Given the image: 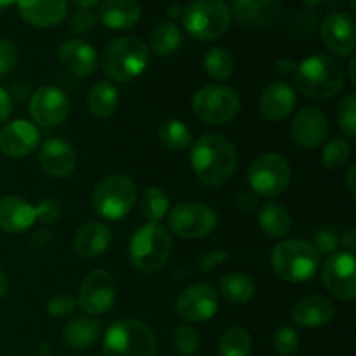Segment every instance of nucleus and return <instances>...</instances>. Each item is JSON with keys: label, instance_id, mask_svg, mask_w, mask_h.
<instances>
[{"label": "nucleus", "instance_id": "obj_33", "mask_svg": "<svg viewBox=\"0 0 356 356\" xmlns=\"http://www.w3.org/2000/svg\"><path fill=\"white\" fill-rule=\"evenodd\" d=\"M252 339L242 327H229L219 341V356H249Z\"/></svg>", "mask_w": 356, "mask_h": 356}, {"label": "nucleus", "instance_id": "obj_3", "mask_svg": "<svg viewBox=\"0 0 356 356\" xmlns=\"http://www.w3.org/2000/svg\"><path fill=\"white\" fill-rule=\"evenodd\" d=\"M149 63V52L145 42L138 37H120L111 40L104 47L103 65L104 73L113 82H131L143 75Z\"/></svg>", "mask_w": 356, "mask_h": 356}, {"label": "nucleus", "instance_id": "obj_36", "mask_svg": "<svg viewBox=\"0 0 356 356\" xmlns=\"http://www.w3.org/2000/svg\"><path fill=\"white\" fill-rule=\"evenodd\" d=\"M169 197L162 188H149L143 193L139 209H141L143 218L148 222H156L167 214L169 211Z\"/></svg>", "mask_w": 356, "mask_h": 356}, {"label": "nucleus", "instance_id": "obj_15", "mask_svg": "<svg viewBox=\"0 0 356 356\" xmlns=\"http://www.w3.org/2000/svg\"><path fill=\"white\" fill-rule=\"evenodd\" d=\"M219 296L212 285L195 284L184 289L176 301V312L186 322H207L218 313Z\"/></svg>", "mask_w": 356, "mask_h": 356}, {"label": "nucleus", "instance_id": "obj_34", "mask_svg": "<svg viewBox=\"0 0 356 356\" xmlns=\"http://www.w3.org/2000/svg\"><path fill=\"white\" fill-rule=\"evenodd\" d=\"M233 68H235L233 56L226 49L214 47L204 56V70L211 79L218 80V82L228 80L232 76Z\"/></svg>", "mask_w": 356, "mask_h": 356}, {"label": "nucleus", "instance_id": "obj_41", "mask_svg": "<svg viewBox=\"0 0 356 356\" xmlns=\"http://www.w3.org/2000/svg\"><path fill=\"white\" fill-rule=\"evenodd\" d=\"M275 350H277L278 355L282 356H291L298 351L299 348V336L292 327L282 325L280 329L275 334Z\"/></svg>", "mask_w": 356, "mask_h": 356}, {"label": "nucleus", "instance_id": "obj_42", "mask_svg": "<svg viewBox=\"0 0 356 356\" xmlns=\"http://www.w3.org/2000/svg\"><path fill=\"white\" fill-rule=\"evenodd\" d=\"M76 299H73L70 294H59L54 296L52 299H49L47 302V313L54 318H63V316H68L75 312L76 308Z\"/></svg>", "mask_w": 356, "mask_h": 356}, {"label": "nucleus", "instance_id": "obj_37", "mask_svg": "<svg viewBox=\"0 0 356 356\" xmlns=\"http://www.w3.org/2000/svg\"><path fill=\"white\" fill-rule=\"evenodd\" d=\"M351 145L348 139L336 138L325 145L322 152V163L329 170H339L350 162Z\"/></svg>", "mask_w": 356, "mask_h": 356}, {"label": "nucleus", "instance_id": "obj_10", "mask_svg": "<svg viewBox=\"0 0 356 356\" xmlns=\"http://www.w3.org/2000/svg\"><path fill=\"white\" fill-rule=\"evenodd\" d=\"M242 101L238 92L226 86H205L195 94L193 111L198 120L209 125H221L238 115Z\"/></svg>", "mask_w": 356, "mask_h": 356}, {"label": "nucleus", "instance_id": "obj_58", "mask_svg": "<svg viewBox=\"0 0 356 356\" xmlns=\"http://www.w3.org/2000/svg\"><path fill=\"white\" fill-rule=\"evenodd\" d=\"M40 350H42V353H44V356H52V350L51 348H49V344L45 343H42V346H40Z\"/></svg>", "mask_w": 356, "mask_h": 356}, {"label": "nucleus", "instance_id": "obj_49", "mask_svg": "<svg viewBox=\"0 0 356 356\" xmlns=\"http://www.w3.org/2000/svg\"><path fill=\"white\" fill-rule=\"evenodd\" d=\"M13 113V99L3 87H0V124L7 120Z\"/></svg>", "mask_w": 356, "mask_h": 356}, {"label": "nucleus", "instance_id": "obj_60", "mask_svg": "<svg viewBox=\"0 0 356 356\" xmlns=\"http://www.w3.org/2000/svg\"><path fill=\"white\" fill-rule=\"evenodd\" d=\"M13 3H16V0H0V10L7 9V7L13 6Z\"/></svg>", "mask_w": 356, "mask_h": 356}, {"label": "nucleus", "instance_id": "obj_6", "mask_svg": "<svg viewBox=\"0 0 356 356\" xmlns=\"http://www.w3.org/2000/svg\"><path fill=\"white\" fill-rule=\"evenodd\" d=\"M172 254V238L159 222H146L134 232L129 242L131 263L145 273L163 268Z\"/></svg>", "mask_w": 356, "mask_h": 356}, {"label": "nucleus", "instance_id": "obj_1", "mask_svg": "<svg viewBox=\"0 0 356 356\" xmlns=\"http://www.w3.org/2000/svg\"><path fill=\"white\" fill-rule=\"evenodd\" d=\"M191 165L198 179L207 186H222L236 169V149L232 141L219 134H205L193 143Z\"/></svg>", "mask_w": 356, "mask_h": 356}, {"label": "nucleus", "instance_id": "obj_29", "mask_svg": "<svg viewBox=\"0 0 356 356\" xmlns=\"http://www.w3.org/2000/svg\"><path fill=\"white\" fill-rule=\"evenodd\" d=\"M118 104H120L118 89L106 80H99L97 83H94L87 96V108L97 118L111 117L117 111Z\"/></svg>", "mask_w": 356, "mask_h": 356}, {"label": "nucleus", "instance_id": "obj_18", "mask_svg": "<svg viewBox=\"0 0 356 356\" xmlns=\"http://www.w3.org/2000/svg\"><path fill=\"white\" fill-rule=\"evenodd\" d=\"M40 143V132L31 122L14 120L0 129V153L10 159H23L33 153Z\"/></svg>", "mask_w": 356, "mask_h": 356}, {"label": "nucleus", "instance_id": "obj_21", "mask_svg": "<svg viewBox=\"0 0 356 356\" xmlns=\"http://www.w3.org/2000/svg\"><path fill=\"white\" fill-rule=\"evenodd\" d=\"M19 16L37 28H52L68 14V0H16Z\"/></svg>", "mask_w": 356, "mask_h": 356}, {"label": "nucleus", "instance_id": "obj_53", "mask_svg": "<svg viewBox=\"0 0 356 356\" xmlns=\"http://www.w3.org/2000/svg\"><path fill=\"white\" fill-rule=\"evenodd\" d=\"M355 174H356V169L355 167H351L350 170H348V176H346V183H348V188H350V193L351 197L356 198V188H355Z\"/></svg>", "mask_w": 356, "mask_h": 356}, {"label": "nucleus", "instance_id": "obj_31", "mask_svg": "<svg viewBox=\"0 0 356 356\" xmlns=\"http://www.w3.org/2000/svg\"><path fill=\"white\" fill-rule=\"evenodd\" d=\"M219 292L228 302L236 306L247 305L254 298L256 285L247 275L243 273H229L226 275L219 285Z\"/></svg>", "mask_w": 356, "mask_h": 356}, {"label": "nucleus", "instance_id": "obj_13", "mask_svg": "<svg viewBox=\"0 0 356 356\" xmlns=\"http://www.w3.org/2000/svg\"><path fill=\"white\" fill-rule=\"evenodd\" d=\"M322 282L327 291L337 299L351 301L356 298V259L355 254L334 252L322 268Z\"/></svg>", "mask_w": 356, "mask_h": 356}, {"label": "nucleus", "instance_id": "obj_56", "mask_svg": "<svg viewBox=\"0 0 356 356\" xmlns=\"http://www.w3.org/2000/svg\"><path fill=\"white\" fill-rule=\"evenodd\" d=\"M183 14H184V9H181L179 6H170L169 7V16L172 17H181V19H183Z\"/></svg>", "mask_w": 356, "mask_h": 356}, {"label": "nucleus", "instance_id": "obj_50", "mask_svg": "<svg viewBox=\"0 0 356 356\" xmlns=\"http://www.w3.org/2000/svg\"><path fill=\"white\" fill-rule=\"evenodd\" d=\"M52 233L47 232V229H38V232L31 233L30 235V245L33 249H44L47 243H51Z\"/></svg>", "mask_w": 356, "mask_h": 356}, {"label": "nucleus", "instance_id": "obj_40", "mask_svg": "<svg viewBox=\"0 0 356 356\" xmlns=\"http://www.w3.org/2000/svg\"><path fill=\"white\" fill-rule=\"evenodd\" d=\"M174 348L183 356H191L198 350V334L193 327L179 325L174 332Z\"/></svg>", "mask_w": 356, "mask_h": 356}, {"label": "nucleus", "instance_id": "obj_17", "mask_svg": "<svg viewBox=\"0 0 356 356\" xmlns=\"http://www.w3.org/2000/svg\"><path fill=\"white\" fill-rule=\"evenodd\" d=\"M323 45L332 54L346 58L356 47V24L353 16L346 13H332L325 16L320 26Z\"/></svg>", "mask_w": 356, "mask_h": 356}, {"label": "nucleus", "instance_id": "obj_43", "mask_svg": "<svg viewBox=\"0 0 356 356\" xmlns=\"http://www.w3.org/2000/svg\"><path fill=\"white\" fill-rule=\"evenodd\" d=\"M313 247H315L318 254L322 252V254H327V256H330V254L336 252L337 247H339V233H337L334 228L320 229V232L315 235V245Z\"/></svg>", "mask_w": 356, "mask_h": 356}, {"label": "nucleus", "instance_id": "obj_45", "mask_svg": "<svg viewBox=\"0 0 356 356\" xmlns=\"http://www.w3.org/2000/svg\"><path fill=\"white\" fill-rule=\"evenodd\" d=\"M17 49L7 38H0V76H6L16 68Z\"/></svg>", "mask_w": 356, "mask_h": 356}, {"label": "nucleus", "instance_id": "obj_12", "mask_svg": "<svg viewBox=\"0 0 356 356\" xmlns=\"http://www.w3.org/2000/svg\"><path fill=\"white\" fill-rule=\"evenodd\" d=\"M115 298L117 287L113 277L104 270H92L80 285L76 305L89 316H97L110 312Z\"/></svg>", "mask_w": 356, "mask_h": 356}, {"label": "nucleus", "instance_id": "obj_30", "mask_svg": "<svg viewBox=\"0 0 356 356\" xmlns=\"http://www.w3.org/2000/svg\"><path fill=\"white\" fill-rule=\"evenodd\" d=\"M257 221H259L261 229L270 238H284L292 228V218L289 211L284 205L275 204V202H268L259 209Z\"/></svg>", "mask_w": 356, "mask_h": 356}, {"label": "nucleus", "instance_id": "obj_28", "mask_svg": "<svg viewBox=\"0 0 356 356\" xmlns=\"http://www.w3.org/2000/svg\"><path fill=\"white\" fill-rule=\"evenodd\" d=\"M101 336V323L92 316H79L66 323L63 330V339L68 346L75 350H86L96 344V341Z\"/></svg>", "mask_w": 356, "mask_h": 356}, {"label": "nucleus", "instance_id": "obj_14", "mask_svg": "<svg viewBox=\"0 0 356 356\" xmlns=\"http://www.w3.org/2000/svg\"><path fill=\"white\" fill-rule=\"evenodd\" d=\"M30 117L42 127H56L70 115V99L59 87H40L28 104Z\"/></svg>", "mask_w": 356, "mask_h": 356}, {"label": "nucleus", "instance_id": "obj_19", "mask_svg": "<svg viewBox=\"0 0 356 356\" xmlns=\"http://www.w3.org/2000/svg\"><path fill=\"white\" fill-rule=\"evenodd\" d=\"M38 162L42 169L52 177L72 176L76 167V153L68 141L59 138H51L42 145L38 152Z\"/></svg>", "mask_w": 356, "mask_h": 356}, {"label": "nucleus", "instance_id": "obj_51", "mask_svg": "<svg viewBox=\"0 0 356 356\" xmlns=\"http://www.w3.org/2000/svg\"><path fill=\"white\" fill-rule=\"evenodd\" d=\"M275 68H277V72L280 73V75L289 76V75H294L296 73V70H298V63L291 58H282V59H278Z\"/></svg>", "mask_w": 356, "mask_h": 356}, {"label": "nucleus", "instance_id": "obj_38", "mask_svg": "<svg viewBox=\"0 0 356 356\" xmlns=\"http://www.w3.org/2000/svg\"><path fill=\"white\" fill-rule=\"evenodd\" d=\"M337 124L348 139L356 136V99L355 94H346L337 104Z\"/></svg>", "mask_w": 356, "mask_h": 356}, {"label": "nucleus", "instance_id": "obj_35", "mask_svg": "<svg viewBox=\"0 0 356 356\" xmlns=\"http://www.w3.org/2000/svg\"><path fill=\"white\" fill-rule=\"evenodd\" d=\"M159 139L167 149L181 152L191 143V131L181 120H167L160 125Z\"/></svg>", "mask_w": 356, "mask_h": 356}, {"label": "nucleus", "instance_id": "obj_2", "mask_svg": "<svg viewBox=\"0 0 356 356\" xmlns=\"http://www.w3.org/2000/svg\"><path fill=\"white\" fill-rule=\"evenodd\" d=\"M298 89L312 99L325 101L343 90L344 68L336 58L327 54H313L298 65L294 73Z\"/></svg>", "mask_w": 356, "mask_h": 356}, {"label": "nucleus", "instance_id": "obj_32", "mask_svg": "<svg viewBox=\"0 0 356 356\" xmlns=\"http://www.w3.org/2000/svg\"><path fill=\"white\" fill-rule=\"evenodd\" d=\"M183 44L181 28L172 21H163L155 26L152 33V49L159 56H170Z\"/></svg>", "mask_w": 356, "mask_h": 356}, {"label": "nucleus", "instance_id": "obj_20", "mask_svg": "<svg viewBox=\"0 0 356 356\" xmlns=\"http://www.w3.org/2000/svg\"><path fill=\"white\" fill-rule=\"evenodd\" d=\"M233 14L250 28H266L282 16V0H233Z\"/></svg>", "mask_w": 356, "mask_h": 356}, {"label": "nucleus", "instance_id": "obj_48", "mask_svg": "<svg viewBox=\"0 0 356 356\" xmlns=\"http://www.w3.org/2000/svg\"><path fill=\"white\" fill-rule=\"evenodd\" d=\"M236 207L240 212H252L257 207V195L254 191H243L238 198H236Z\"/></svg>", "mask_w": 356, "mask_h": 356}, {"label": "nucleus", "instance_id": "obj_7", "mask_svg": "<svg viewBox=\"0 0 356 356\" xmlns=\"http://www.w3.org/2000/svg\"><path fill=\"white\" fill-rule=\"evenodd\" d=\"M138 198V186L125 174H111L97 183L92 191V209L106 221H118L132 211Z\"/></svg>", "mask_w": 356, "mask_h": 356}, {"label": "nucleus", "instance_id": "obj_11", "mask_svg": "<svg viewBox=\"0 0 356 356\" xmlns=\"http://www.w3.org/2000/svg\"><path fill=\"white\" fill-rule=\"evenodd\" d=\"M218 226V216L209 205L184 202L169 212V228L184 240H198L211 235Z\"/></svg>", "mask_w": 356, "mask_h": 356}, {"label": "nucleus", "instance_id": "obj_24", "mask_svg": "<svg viewBox=\"0 0 356 356\" xmlns=\"http://www.w3.org/2000/svg\"><path fill=\"white\" fill-rule=\"evenodd\" d=\"M334 315H336V308L332 301L323 296H308L292 308V320L298 325L308 327V329L327 325L332 322Z\"/></svg>", "mask_w": 356, "mask_h": 356}, {"label": "nucleus", "instance_id": "obj_23", "mask_svg": "<svg viewBox=\"0 0 356 356\" xmlns=\"http://www.w3.org/2000/svg\"><path fill=\"white\" fill-rule=\"evenodd\" d=\"M298 97L287 82H273L263 90L259 99V110L270 122H282L294 111Z\"/></svg>", "mask_w": 356, "mask_h": 356}, {"label": "nucleus", "instance_id": "obj_27", "mask_svg": "<svg viewBox=\"0 0 356 356\" xmlns=\"http://www.w3.org/2000/svg\"><path fill=\"white\" fill-rule=\"evenodd\" d=\"M35 222V207L19 197L0 200V229L6 233H23Z\"/></svg>", "mask_w": 356, "mask_h": 356}, {"label": "nucleus", "instance_id": "obj_39", "mask_svg": "<svg viewBox=\"0 0 356 356\" xmlns=\"http://www.w3.org/2000/svg\"><path fill=\"white\" fill-rule=\"evenodd\" d=\"M315 30L316 16L315 14L308 13V10L294 14L291 19V24H289V35H291L294 40H305V38L309 37Z\"/></svg>", "mask_w": 356, "mask_h": 356}, {"label": "nucleus", "instance_id": "obj_59", "mask_svg": "<svg viewBox=\"0 0 356 356\" xmlns=\"http://www.w3.org/2000/svg\"><path fill=\"white\" fill-rule=\"evenodd\" d=\"M302 3H305L306 7H316L322 3V0H302Z\"/></svg>", "mask_w": 356, "mask_h": 356}, {"label": "nucleus", "instance_id": "obj_54", "mask_svg": "<svg viewBox=\"0 0 356 356\" xmlns=\"http://www.w3.org/2000/svg\"><path fill=\"white\" fill-rule=\"evenodd\" d=\"M7 291H9V282H7L6 273H3V271L0 270V299L6 298Z\"/></svg>", "mask_w": 356, "mask_h": 356}, {"label": "nucleus", "instance_id": "obj_4", "mask_svg": "<svg viewBox=\"0 0 356 356\" xmlns=\"http://www.w3.org/2000/svg\"><path fill=\"white\" fill-rule=\"evenodd\" d=\"M103 353L104 356H156V339L145 322L125 316L108 327Z\"/></svg>", "mask_w": 356, "mask_h": 356}, {"label": "nucleus", "instance_id": "obj_52", "mask_svg": "<svg viewBox=\"0 0 356 356\" xmlns=\"http://www.w3.org/2000/svg\"><path fill=\"white\" fill-rule=\"evenodd\" d=\"M339 243H343L344 252L353 254L356 249V232L355 229H348L343 233V236H339Z\"/></svg>", "mask_w": 356, "mask_h": 356}, {"label": "nucleus", "instance_id": "obj_57", "mask_svg": "<svg viewBox=\"0 0 356 356\" xmlns=\"http://www.w3.org/2000/svg\"><path fill=\"white\" fill-rule=\"evenodd\" d=\"M355 66H356V59L355 58H351V61H350V66H348V70H350V82H351V86H356V76H355Z\"/></svg>", "mask_w": 356, "mask_h": 356}, {"label": "nucleus", "instance_id": "obj_22", "mask_svg": "<svg viewBox=\"0 0 356 356\" xmlns=\"http://www.w3.org/2000/svg\"><path fill=\"white\" fill-rule=\"evenodd\" d=\"M59 63L73 75L89 76L96 72L99 59L92 45L80 38H70L59 47Z\"/></svg>", "mask_w": 356, "mask_h": 356}, {"label": "nucleus", "instance_id": "obj_47", "mask_svg": "<svg viewBox=\"0 0 356 356\" xmlns=\"http://www.w3.org/2000/svg\"><path fill=\"white\" fill-rule=\"evenodd\" d=\"M228 259V250L225 249H214L211 252L205 254L204 257L200 259V268L204 271H212L214 268L221 266L225 261Z\"/></svg>", "mask_w": 356, "mask_h": 356}, {"label": "nucleus", "instance_id": "obj_16", "mask_svg": "<svg viewBox=\"0 0 356 356\" xmlns=\"http://www.w3.org/2000/svg\"><path fill=\"white\" fill-rule=\"evenodd\" d=\"M292 139L305 149H315L323 145L329 136V120L316 106H302L291 124Z\"/></svg>", "mask_w": 356, "mask_h": 356}, {"label": "nucleus", "instance_id": "obj_8", "mask_svg": "<svg viewBox=\"0 0 356 356\" xmlns=\"http://www.w3.org/2000/svg\"><path fill=\"white\" fill-rule=\"evenodd\" d=\"M232 23V9L225 0H195L184 9L183 24L188 33L200 42L222 37Z\"/></svg>", "mask_w": 356, "mask_h": 356}, {"label": "nucleus", "instance_id": "obj_5", "mask_svg": "<svg viewBox=\"0 0 356 356\" xmlns=\"http://www.w3.org/2000/svg\"><path fill=\"white\" fill-rule=\"evenodd\" d=\"M271 266L282 280L301 284L315 277L320 268V254L306 240H284L271 252Z\"/></svg>", "mask_w": 356, "mask_h": 356}, {"label": "nucleus", "instance_id": "obj_25", "mask_svg": "<svg viewBox=\"0 0 356 356\" xmlns=\"http://www.w3.org/2000/svg\"><path fill=\"white\" fill-rule=\"evenodd\" d=\"M141 19V7L136 0H104L97 21L110 30H131Z\"/></svg>", "mask_w": 356, "mask_h": 356}, {"label": "nucleus", "instance_id": "obj_55", "mask_svg": "<svg viewBox=\"0 0 356 356\" xmlns=\"http://www.w3.org/2000/svg\"><path fill=\"white\" fill-rule=\"evenodd\" d=\"M72 2L75 3L76 7H80V9H90V7L99 3V0H72Z\"/></svg>", "mask_w": 356, "mask_h": 356}, {"label": "nucleus", "instance_id": "obj_9", "mask_svg": "<svg viewBox=\"0 0 356 356\" xmlns=\"http://www.w3.org/2000/svg\"><path fill=\"white\" fill-rule=\"evenodd\" d=\"M247 177L257 197H280L291 184V163L280 153H263L250 163Z\"/></svg>", "mask_w": 356, "mask_h": 356}, {"label": "nucleus", "instance_id": "obj_46", "mask_svg": "<svg viewBox=\"0 0 356 356\" xmlns=\"http://www.w3.org/2000/svg\"><path fill=\"white\" fill-rule=\"evenodd\" d=\"M97 24V16L89 9H80L73 14L72 21H70V30L73 33H87V31L92 30Z\"/></svg>", "mask_w": 356, "mask_h": 356}, {"label": "nucleus", "instance_id": "obj_44", "mask_svg": "<svg viewBox=\"0 0 356 356\" xmlns=\"http://www.w3.org/2000/svg\"><path fill=\"white\" fill-rule=\"evenodd\" d=\"M61 216V205L54 198H45V200L38 202L35 207V221H40L44 225H51L56 222Z\"/></svg>", "mask_w": 356, "mask_h": 356}, {"label": "nucleus", "instance_id": "obj_26", "mask_svg": "<svg viewBox=\"0 0 356 356\" xmlns=\"http://www.w3.org/2000/svg\"><path fill=\"white\" fill-rule=\"evenodd\" d=\"M111 242V232L104 222L90 221L76 232L73 247L75 252L83 259H96L106 252Z\"/></svg>", "mask_w": 356, "mask_h": 356}]
</instances>
